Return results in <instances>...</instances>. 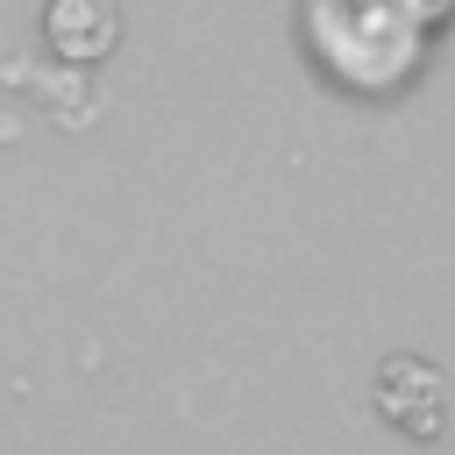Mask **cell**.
<instances>
[{
	"label": "cell",
	"mask_w": 455,
	"mask_h": 455,
	"mask_svg": "<svg viewBox=\"0 0 455 455\" xmlns=\"http://www.w3.org/2000/svg\"><path fill=\"white\" fill-rule=\"evenodd\" d=\"M306 43L341 85L384 92L419 57V14L405 0H306Z\"/></svg>",
	"instance_id": "6da1fadb"
},
{
	"label": "cell",
	"mask_w": 455,
	"mask_h": 455,
	"mask_svg": "<svg viewBox=\"0 0 455 455\" xmlns=\"http://www.w3.org/2000/svg\"><path fill=\"white\" fill-rule=\"evenodd\" d=\"M43 36L57 43V57H71V64H100V57L114 50V36H121V14H114L107 0H50Z\"/></svg>",
	"instance_id": "7a4b0ae2"
},
{
	"label": "cell",
	"mask_w": 455,
	"mask_h": 455,
	"mask_svg": "<svg viewBox=\"0 0 455 455\" xmlns=\"http://www.w3.org/2000/svg\"><path fill=\"white\" fill-rule=\"evenodd\" d=\"M405 7H412V14L427 21V14H441V7H455V0H405Z\"/></svg>",
	"instance_id": "3957f363"
}]
</instances>
